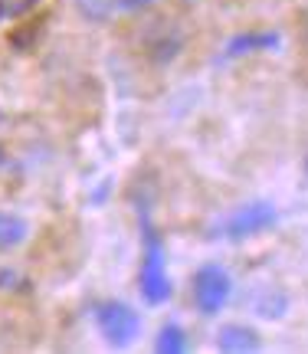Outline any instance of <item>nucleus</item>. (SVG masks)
Masks as SVG:
<instances>
[{
    "label": "nucleus",
    "mask_w": 308,
    "mask_h": 354,
    "mask_svg": "<svg viewBox=\"0 0 308 354\" xmlns=\"http://www.w3.org/2000/svg\"><path fill=\"white\" fill-rule=\"evenodd\" d=\"M285 308H289V299L279 289H262L259 295H253V312L259 318H282Z\"/></svg>",
    "instance_id": "6e6552de"
},
{
    "label": "nucleus",
    "mask_w": 308,
    "mask_h": 354,
    "mask_svg": "<svg viewBox=\"0 0 308 354\" xmlns=\"http://www.w3.org/2000/svg\"><path fill=\"white\" fill-rule=\"evenodd\" d=\"M142 295L148 305H164L171 299V276L161 236L151 227H144V259H142Z\"/></svg>",
    "instance_id": "f257e3e1"
},
{
    "label": "nucleus",
    "mask_w": 308,
    "mask_h": 354,
    "mask_svg": "<svg viewBox=\"0 0 308 354\" xmlns=\"http://www.w3.org/2000/svg\"><path fill=\"white\" fill-rule=\"evenodd\" d=\"M230 292H233V279L223 266L206 263L197 269V276H193V302L200 308V315L206 318L220 315L227 308V302H230Z\"/></svg>",
    "instance_id": "7ed1b4c3"
},
{
    "label": "nucleus",
    "mask_w": 308,
    "mask_h": 354,
    "mask_svg": "<svg viewBox=\"0 0 308 354\" xmlns=\"http://www.w3.org/2000/svg\"><path fill=\"white\" fill-rule=\"evenodd\" d=\"M305 171H308V158H305Z\"/></svg>",
    "instance_id": "4468645a"
},
{
    "label": "nucleus",
    "mask_w": 308,
    "mask_h": 354,
    "mask_svg": "<svg viewBox=\"0 0 308 354\" xmlns=\"http://www.w3.org/2000/svg\"><path fill=\"white\" fill-rule=\"evenodd\" d=\"M217 348L227 354H249V351H259V331L249 328V325H223L217 331Z\"/></svg>",
    "instance_id": "423d86ee"
},
{
    "label": "nucleus",
    "mask_w": 308,
    "mask_h": 354,
    "mask_svg": "<svg viewBox=\"0 0 308 354\" xmlns=\"http://www.w3.org/2000/svg\"><path fill=\"white\" fill-rule=\"evenodd\" d=\"M73 3H76V13L86 24H108L112 13L118 10L115 0H73Z\"/></svg>",
    "instance_id": "1a4fd4ad"
},
{
    "label": "nucleus",
    "mask_w": 308,
    "mask_h": 354,
    "mask_svg": "<svg viewBox=\"0 0 308 354\" xmlns=\"http://www.w3.org/2000/svg\"><path fill=\"white\" fill-rule=\"evenodd\" d=\"M118 10L122 13H138V10H148V7H154L157 0H115Z\"/></svg>",
    "instance_id": "f8f14e48"
},
{
    "label": "nucleus",
    "mask_w": 308,
    "mask_h": 354,
    "mask_svg": "<svg viewBox=\"0 0 308 354\" xmlns=\"http://www.w3.org/2000/svg\"><path fill=\"white\" fill-rule=\"evenodd\" d=\"M95 325L102 331L105 344L128 348L138 338V331H142V318H138V312L131 305L118 302V299H108V302H102L95 308Z\"/></svg>",
    "instance_id": "f03ea898"
},
{
    "label": "nucleus",
    "mask_w": 308,
    "mask_h": 354,
    "mask_svg": "<svg viewBox=\"0 0 308 354\" xmlns=\"http://www.w3.org/2000/svg\"><path fill=\"white\" fill-rule=\"evenodd\" d=\"M302 39H305V43H308V13H305V17H302Z\"/></svg>",
    "instance_id": "ddd939ff"
},
{
    "label": "nucleus",
    "mask_w": 308,
    "mask_h": 354,
    "mask_svg": "<svg viewBox=\"0 0 308 354\" xmlns=\"http://www.w3.org/2000/svg\"><path fill=\"white\" fill-rule=\"evenodd\" d=\"M26 240V220L0 210V250H13Z\"/></svg>",
    "instance_id": "9b49d317"
},
{
    "label": "nucleus",
    "mask_w": 308,
    "mask_h": 354,
    "mask_svg": "<svg viewBox=\"0 0 308 354\" xmlns=\"http://www.w3.org/2000/svg\"><path fill=\"white\" fill-rule=\"evenodd\" d=\"M154 351L157 354H180L187 351V335L177 322H167L164 328L157 331V342H154Z\"/></svg>",
    "instance_id": "9d476101"
},
{
    "label": "nucleus",
    "mask_w": 308,
    "mask_h": 354,
    "mask_svg": "<svg viewBox=\"0 0 308 354\" xmlns=\"http://www.w3.org/2000/svg\"><path fill=\"white\" fill-rule=\"evenodd\" d=\"M279 223V214H276V207L272 203H243V207H236L230 216H227V223H223V233L230 236V240H249V236H259V233H266Z\"/></svg>",
    "instance_id": "20e7f679"
},
{
    "label": "nucleus",
    "mask_w": 308,
    "mask_h": 354,
    "mask_svg": "<svg viewBox=\"0 0 308 354\" xmlns=\"http://www.w3.org/2000/svg\"><path fill=\"white\" fill-rule=\"evenodd\" d=\"M279 39L282 37H279V33H269V30H266V33H262V30H259V33H240V37H233L230 43H227V53H223V56H227V59H240L246 53L276 50Z\"/></svg>",
    "instance_id": "0eeeda50"
},
{
    "label": "nucleus",
    "mask_w": 308,
    "mask_h": 354,
    "mask_svg": "<svg viewBox=\"0 0 308 354\" xmlns=\"http://www.w3.org/2000/svg\"><path fill=\"white\" fill-rule=\"evenodd\" d=\"M180 50H184V33H180L171 20H157V24L148 30V37H144V53H148V59L157 66L177 59Z\"/></svg>",
    "instance_id": "39448f33"
}]
</instances>
